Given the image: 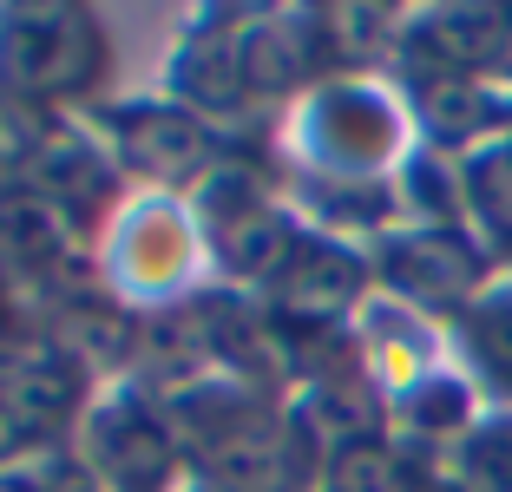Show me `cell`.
Returning <instances> with one entry per match:
<instances>
[{
    "mask_svg": "<svg viewBox=\"0 0 512 492\" xmlns=\"http://www.w3.org/2000/svg\"><path fill=\"white\" fill-rule=\"evenodd\" d=\"M73 361L60 355H27L7 368V407L20 414V427L27 420H60L66 407H73Z\"/></svg>",
    "mask_w": 512,
    "mask_h": 492,
    "instance_id": "277c9868",
    "label": "cell"
},
{
    "mask_svg": "<svg viewBox=\"0 0 512 492\" xmlns=\"http://www.w3.org/2000/svg\"><path fill=\"white\" fill-rule=\"evenodd\" d=\"M40 184L53 191V204H86V197H99V184H106V171H99V158L92 151H79V145H53V151H40Z\"/></svg>",
    "mask_w": 512,
    "mask_h": 492,
    "instance_id": "9c48e42d",
    "label": "cell"
},
{
    "mask_svg": "<svg viewBox=\"0 0 512 492\" xmlns=\"http://www.w3.org/2000/svg\"><path fill=\"white\" fill-rule=\"evenodd\" d=\"M237 73L250 86H289L302 73V27L296 20H256L237 40Z\"/></svg>",
    "mask_w": 512,
    "mask_h": 492,
    "instance_id": "5b68a950",
    "label": "cell"
},
{
    "mask_svg": "<svg viewBox=\"0 0 512 492\" xmlns=\"http://www.w3.org/2000/svg\"><path fill=\"white\" fill-rule=\"evenodd\" d=\"M92 27L79 14H60V7H40V14L7 20L0 33V60H7V79L20 92H66L92 73Z\"/></svg>",
    "mask_w": 512,
    "mask_h": 492,
    "instance_id": "6da1fadb",
    "label": "cell"
},
{
    "mask_svg": "<svg viewBox=\"0 0 512 492\" xmlns=\"http://www.w3.org/2000/svg\"><path fill=\"white\" fill-rule=\"evenodd\" d=\"M283 250H289V230H283L276 210H237L224 224V256L243 276H270V269L283 263Z\"/></svg>",
    "mask_w": 512,
    "mask_h": 492,
    "instance_id": "52a82bcc",
    "label": "cell"
},
{
    "mask_svg": "<svg viewBox=\"0 0 512 492\" xmlns=\"http://www.w3.org/2000/svg\"><path fill=\"white\" fill-rule=\"evenodd\" d=\"M211 473L230 492H263L283 479V433L276 427H224L211 447Z\"/></svg>",
    "mask_w": 512,
    "mask_h": 492,
    "instance_id": "3957f363",
    "label": "cell"
},
{
    "mask_svg": "<svg viewBox=\"0 0 512 492\" xmlns=\"http://www.w3.org/2000/svg\"><path fill=\"white\" fill-rule=\"evenodd\" d=\"M0 492H33V486H0Z\"/></svg>",
    "mask_w": 512,
    "mask_h": 492,
    "instance_id": "4fadbf2b",
    "label": "cell"
},
{
    "mask_svg": "<svg viewBox=\"0 0 512 492\" xmlns=\"http://www.w3.org/2000/svg\"><path fill=\"white\" fill-rule=\"evenodd\" d=\"M14 447H20V414H14L7 401H0V460H7Z\"/></svg>",
    "mask_w": 512,
    "mask_h": 492,
    "instance_id": "7c38bea8",
    "label": "cell"
},
{
    "mask_svg": "<svg viewBox=\"0 0 512 492\" xmlns=\"http://www.w3.org/2000/svg\"><path fill=\"white\" fill-rule=\"evenodd\" d=\"M112 427H119V433H106V466H112V479H125V486H151V479L165 473V460H171L165 427H151V420H138V414L112 420Z\"/></svg>",
    "mask_w": 512,
    "mask_h": 492,
    "instance_id": "8992f818",
    "label": "cell"
},
{
    "mask_svg": "<svg viewBox=\"0 0 512 492\" xmlns=\"http://www.w3.org/2000/svg\"><path fill=\"white\" fill-rule=\"evenodd\" d=\"M33 492H106V479L92 473V466H79V460H60V466H46V473H40Z\"/></svg>",
    "mask_w": 512,
    "mask_h": 492,
    "instance_id": "8fae6325",
    "label": "cell"
},
{
    "mask_svg": "<svg viewBox=\"0 0 512 492\" xmlns=\"http://www.w3.org/2000/svg\"><path fill=\"white\" fill-rule=\"evenodd\" d=\"M329 492H394V466L381 460L375 447H355V453H342Z\"/></svg>",
    "mask_w": 512,
    "mask_h": 492,
    "instance_id": "30bf717a",
    "label": "cell"
},
{
    "mask_svg": "<svg viewBox=\"0 0 512 492\" xmlns=\"http://www.w3.org/2000/svg\"><path fill=\"white\" fill-rule=\"evenodd\" d=\"M0 243L20 263H53L66 250V210L60 204H7L0 210Z\"/></svg>",
    "mask_w": 512,
    "mask_h": 492,
    "instance_id": "ba28073f",
    "label": "cell"
},
{
    "mask_svg": "<svg viewBox=\"0 0 512 492\" xmlns=\"http://www.w3.org/2000/svg\"><path fill=\"white\" fill-rule=\"evenodd\" d=\"M119 145L132 164H145L158 178H191L197 164L211 158V132L191 112H138V119H125Z\"/></svg>",
    "mask_w": 512,
    "mask_h": 492,
    "instance_id": "7a4b0ae2",
    "label": "cell"
}]
</instances>
